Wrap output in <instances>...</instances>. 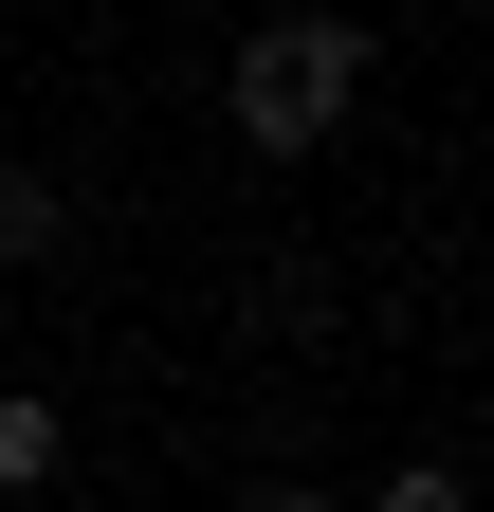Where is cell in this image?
Returning a JSON list of instances; mask_svg holds the SVG:
<instances>
[{
    "instance_id": "cell-1",
    "label": "cell",
    "mask_w": 494,
    "mask_h": 512,
    "mask_svg": "<svg viewBox=\"0 0 494 512\" xmlns=\"http://www.w3.org/2000/svg\"><path fill=\"white\" fill-rule=\"evenodd\" d=\"M348 92H366V37L348 19H275V37H238V74H220V110H238V147H330L348 128Z\"/></svg>"
},
{
    "instance_id": "cell-3",
    "label": "cell",
    "mask_w": 494,
    "mask_h": 512,
    "mask_svg": "<svg viewBox=\"0 0 494 512\" xmlns=\"http://www.w3.org/2000/svg\"><path fill=\"white\" fill-rule=\"evenodd\" d=\"M0 476H19V494L55 476V403H0Z\"/></svg>"
},
{
    "instance_id": "cell-2",
    "label": "cell",
    "mask_w": 494,
    "mask_h": 512,
    "mask_svg": "<svg viewBox=\"0 0 494 512\" xmlns=\"http://www.w3.org/2000/svg\"><path fill=\"white\" fill-rule=\"evenodd\" d=\"M55 238H74V202H55L37 165H0V256H55Z\"/></svg>"
}]
</instances>
